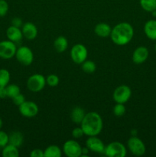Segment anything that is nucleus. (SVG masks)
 <instances>
[{
    "label": "nucleus",
    "instance_id": "39448f33",
    "mask_svg": "<svg viewBox=\"0 0 156 157\" xmlns=\"http://www.w3.org/2000/svg\"><path fill=\"white\" fill-rule=\"evenodd\" d=\"M15 57L17 61L24 66L31 65L34 61L33 52L28 46H21L18 48Z\"/></svg>",
    "mask_w": 156,
    "mask_h": 157
},
{
    "label": "nucleus",
    "instance_id": "2f4dec72",
    "mask_svg": "<svg viewBox=\"0 0 156 157\" xmlns=\"http://www.w3.org/2000/svg\"><path fill=\"white\" fill-rule=\"evenodd\" d=\"M84 135V130L81 128V127H76L72 130V136L74 139H80V138L83 137Z\"/></svg>",
    "mask_w": 156,
    "mask_h": 157
},
{
    "label": "nucleus",
    "instance_id": "2eb2a0df",
    "mask_svg": "<svg viewBox=\"0 0 156 157\" xmlns=\"http://www.w3.org/2000/svg\"><path fill=\"white\" fill-rule=\"evenodd\" d=\"M6 36L8 39L13 41L15 44L21 41L23 36L22 31L21 28L15 27V26L11 25L6 30Z\"/></svg>",
    "mask_w": 156,
    "mask_h": 157
},
{
    "label": "nucleus",
    "instance_id": "72a5a7b5",
    "mask_svg": "<svg viewBox=\"0 0 156 157\" xmlns=\"http://www.w3.org/2000/svg\"><path fill=\"white\" fill-rule=\"evenodd\" d=\"M12 25L15 26V27H18V28H21V27H22L23 25L22 20H21L20 18L15 17V18H14L12 20Z\"/></svg>",
    "mask_w": 156,
    "mask_h": 157
},
{
    "label": "nucleus",
    "instance_id": "4be33fe9",
    "mask_svg": "<svg viewBox=\"0 0 156 157\" xmlns=\"http://www.w3.org/2000/svg\"><path fill=\"white\" fill-rule=\"evenodd\" d=\"M63 150L57 145H50L44 150V157H61Z\"/></svg>",
    "mask_w": 156,
    "mask_h": 157
},
{
    "label": "nucleus",
    "instance_id": "c9c22d12",
    "mask_svg": "<svg viewBox=\"0 0 156 157\" xmlns=\"http://www.w3.org/2000/svg\"><path fill=\"white\" fill-rule=\"evenodd\" d=\"M89 153H90V150L86 147H82V155L80 157H88Z\"/></svg>",
    "mask_w": 156,
    "mask_h": 157
},
{
    "label": "nucleus",
    "instance_id": "f8f14e48",
    "mask_svg": "<svg viewBox=\"0 0 156 157\" xmlns=\"http://www.w3.org/2000/svg\"><path fill=\"white\" fill-rule=\"evenodd\" d=\"M86 147L90 150V151L93 153L102 154L104 153L105 150V144L97 136H89L86 141Z\"/></svg>",
    "mask_w": 156,
    "mask_h": 157
},
{
    "label": "nucleus",
    "instance_id": "423d86ee",
    "mask_svg": "<svg viewBox=\"0 0 156 157\" xmlns=\"http://www.w3.org/2000/svg\"><path fill=\"white\" fill-rule=\"evenodd\" d=\"M127 147L132 154L137 156H143L146 151V147L143 141L137 136H132L127 142Z\"/></svg>",
    "mask_w": 156,
    "mask_h": 157
},
{
    "label": "nucleus",
    "instance_id": "6ab92c4d",
    "mask_svg": "<svg viewBox=\"0 0 156 157\" xmlns=\"http://www.w3.org/2000/svg\"><path fill=\"white\" fill-rule=\"evenodd\" d=\"M9 143L19 148L24 142V136L20 131H13L9 135Z\"/></svg>",
    "mask_w": 156,
    "mask_h": 157
},
{
    "label": "nucleus",
    "instance_id": "4468645a",
    "mask_svg": "<svg viewBox=\"0 0 156 157\" xmlns=\"http://www.w3.org/2000/svg\"><path fill=\"white\" fill-rule=\"evenodd\" d=\"M23 36L28 40H34L38 35V29L32 22H25L21 27Z\"/></svg>",
    "mask_w": 156,
    "mask_h": 157
},
{
    "label": "nucleus",
    "instance_id": "dca6fc26",
    "mask_svg": "<svg viewBox=\"0 0 156 157\" xmlns=\"http://www.w3.org/2000/svg\"><path fill=\"white\" fill-rule=\"evenodd\" d=\"M112 28L109 24L105 22L98 23L94 28V32L100 38H107L111 35Z\"/></svg>",
    "mask_w": 156,
    "mask_h": 157
},
{
    "label": "nucleus",
    "instance_id": "9b49d317",
    "mask_svg": "<svg viewBox=\"0 0 156 157\" xmlns=\"http://www.w3.org/2000/svg\"><path fill=\"white\" fill-rule=\"evenodd\" d=\"M18 110L21 116L27 118H32L37 116L39 112V108L37 104L33 101H25L23 104L18 106Z\"/></svg>",
    "mask_w": 156,
    "mask_h": 157
},
{
    "label": "nucleus",
    "instance_id": "6e6552de",
    "mask_svg": "<svg viewBox=\"0 0 156 157\" xmlns=\"http://www.w3.org/2000/svg\"><path fill=\"white\" fill-rule=\"evenodd\" d=\"M63 153L68 157H80L82 147L75 140H69L63 145Z\"/></svg>",
    "mask_w": 156,
    "mask_h": 157
},
{
    "label": "nucleus",
    "instance_id": "ddd939ff",
    "mask_svg": "<svg viewBox=\"0 0 156 157\" xmlns=\"http://www.w3.org/2000/svg\"><path fill=\"white\" fill-rule=\"evenodd\" d=\"M148 55H149V52L146 47L139 46L137 48H136L132 54L133 62L136 64H142L148 59Z\"/></svg>",
    "mask_w": 156,
    "mask_h": 157
},
{
    "label": "nucleus",
    "instance_id": "58836bf2",
    "mask_svg": "<svg viewBox=\"0 0 156 157\" xmlns=\"http://www.w3.org/2000/svg\"><path fill=\"white\" fill-rule=\"evenodd\" d=\"M154 49H155V52H156V43H155V46H154Z\"/></svg>",
    "mask_w": 156,
    "mask_h": 157
},
{
    "label": "nucleus",
    "instance_id": "c85d7f7f",
    "mask_svg": "<svg viewBox=\"0 0 156 157\" xmlns=\"http://www.w3.org/2000/svg\"><path fill=\"white\" fill-rule=\"evenodd\" d=\"M9 143V134L0 130V149H2Z\"/></svg>",
    "mask_w": 156,
    "mask_h": 157
},
{
    "label": "nucleus",
    "instance_id": "e433bc0d",
    "mask_svg": "<svg viewBox=\"0 0 156 157\" xmlns=\"http://www.w3.org/2000/svg\"><path fill=\"white\" fill-rule=\"evenodd\" d=\"M2 126H3V121H2V118H0V130L2 129Z\"/></svg>",
    "mask_w": 156,
    "mask_h": 157
},
{
    "label": "nucleus",
    "instance_id": "412c9836",
    "mask_svg": "<svg viewBox=\"0 0 156 157\" xmlns=\"http://www.w3.org/2000/svg\"><path fill=\"white\" fill-rule=\"evenodd\" d=\"M54 47L55 50L59 53L65 52L68 47V41L67 38L64 36H59L55 39L54 42Z\"/></svg>",
    "mask_w": 156,
    "mask_h": 157
},
{
    "label": "nucleus",
    "instance_id": "1a4fd4ad",
    "mask_svg": "<svg viewBox=\"0 0 156 157\" xmlns=\"http://www.w3.org/2000/svg\"><path fill=\"white\" fill-rule=\"evenodd\" d=\"M16 44L10 40L0 41V58L2 59H11L15 56Z\"/></svg>",
    "mask_w": 156,
    "mask_h": 157
},
{
    "label": "nucleus",
    "instance_id": "7c9ffc66",
    "mask_svg": "<svg viewBox=\"0 0 156 157\" xmlns=\"http://www.w3.org/2000/svg\"><path fill=\"white\" fill-rule=\"evenodd\" d=\"M12 100V101H13V104H15V105L18 106H18L21 105V104H23V103L26 101L25 98H24V96L21 93L18 94V95H16L15 97H14Z\"/></svg>",
    "mask_w": 156,
    "mask_h": 157
},
{
    "label": "nucleus",
    "instance_id": "a878e982",
    "mask_svg": "<svg viewBox=\"0 0 156 157\" xmlns=\"http://www.w3.org/2000/svg\"><path fill=\"white\" fill-rule=\"evenodd\" d=\"M6 91H7V98H11V99H12L14 97L21 93L20 87L15 84H8L6 86Z\"/></svg>",
    "mask_w": 156,
    "mask_h": 157
},
{
    "label": "nucleus",
    "instance_id": "473e14b6",
    "mask_svg": "<svg viewBox=\"0 0 156 157\" xmlns=\"http://www.w3.org/2000/svg\"><path fill=\"white\" fill-rule=\"evenodd\" d=\"M31 157H44V150L41 149H34L30 153Z\"/></svg>",
    "mask_w": 156,
    "mask_h": 157
},
{
    "label": "nucleus",
    "instance_id": "9d476101",
    "mask_svg": "<svg viewBox=\"0 0 156 157\" xmlns=\"http://www.w3.org/2000/svg\"><path fill=\"white\" fill-rule=\"evenodd\" d=\"M132 96V90L128 86L122 84L115 89L113 98L116 103L124 104L128 102Z\"/></svg>",
    "mask_w": 156,
    "mask_h": 157
},
{
    "label": "nucleus",
    "instance_id": "f3484780",
    "mask_svg": "<svg viewBox=\"0 0 156 157\" xmlns=\"http://www.w3.org/2000/svg\"><path fill=\"white\" fill-rule=\"evenodd\" d=\"M144 32L147 38L156 41V20L151 19L146 21L144 25Z\"/></svg>",
    "mask_w": 156,
    "mask_h": 157
},
{
    "label": "nucleus",
    "instance_id": "aec40b11",
    "mask_svg": "<svg viewBox=\"0 0 156 157\" xmlns=\"http://www.w3.org/2000/svg\"><path fill=\"white\" fill-rule=\"evenodd\" d=\"M2 156L3 157H18L19 156L18 147L10 144H7L6 147L2 148Z\"/></svg>",
    "mask_w": 156,
    "mask_h": 157
},
{
    "label": "nucleus",
    "instance_id": "c756f323",
    "mask_svg": "<svg viewBox=\"0 0 156 157\" xmlns=\"http://www.w3.org/2000/svg\"><path fill=\"white\" fill-rule=\"evenodd\" d=\"M9 3L6 0H0V17L2 18L7 15L9 12Z\"/></svg>",
    "mask_w": 156,
    "mask_h": 157
},
{
    "label": "nucleus",
    "instance_id": "f257e3e1",
    "mask_svg": "<svg viewBox=\"0 0 156 157\" xmlns=\"http://www.w3.org/2000/svg\"><path fill=\"white\" fill-rule=\"evenodd\" d=\"M134 36V29L128 22H120L112 28L110 38L116 45L122 46L128 44Z\"/></svg>",
    "mask_w": 156,
    "mask_h": 157
},
{
    "label": "nucleus",
    "instance_id": "5701e85b",
    "mask_svg": "<svg viewBox=\"0 0 156 157\" xmlns=\"http://www.w3.org/2000/svg\"><path fill=\"white\" fill-rule=\"evenodd\" d=\"M139 3L145 12H151L156 10V0H139Z\"/></svg>",
    "mask_w": 156,
    "mask_h": 157
},
{
    "label": "nucleus",
    "instance_id": "a211bd4d",
    "mask_svg": "<svg viewBox=\"0 0 156 157\" xmlns=\"http://www.w3.org/2000/svg\"><path fill=\"white\" fill-rule=\"evenodd\" d=\"M86 113L80 107H75L70 113V119L74 124H80L85 117Z\"/></svg>",
    "mask_w": 156,
    "mask_h": 157
},
{
    "label": "nucleus",
    "instance_id": "f704fd0d",
    "mask_svg": "<svg viewBox=\"0 0 156 157\" xmlns=\"http://www.w3.org/2000/svg\"><path fill=\"white\" fill-rule=\"evenodd\" d=\"M6 98H7L6 87H0V99H5Z\"/></svg>",
    "mask_w": 156,
    "mask_h": 157
},
{
    "label": "nucleus",
    "instance_id": "f03ea898",
    "mask_svg": "<svg viewBox=\"0 0 156 157\" xmlns=\"http://www.w3.org/2000/svg\"><path fill=\"white\" fill-rule=\"evenodd\" d=\"M84 135L87 136H98L103 127V121L98 113L94 111L86 113L80 124Z\"/></svg>",
    "mask_w": 156,
    "mask_h": 157
},
{
    "label": "nucleus",
    "instance_id": "7ed1b4c3",
    "mask_svg": "<svg viewBox=\"0 0 156 157\" xmlns=\"http://www.w3.org/2000/svg\"><path fill=\"white\" fill-rule=\"evenodd\" d=\"M126 153L125 146L122 143L114 141L106 146L103 154L109 157H125Z\"/></svg>",
    "mask_w": 156,
    "mask_h": 157
},
{
    "label": "nucleus",
    "instance_id": "20e7f679",
    "mask_svg": "<svg viewBox=\"0 0 156 157\" xmlns=\"http://www.w3.org/2000/svg\"><path fill=\"white\" fill-rule=\"evenodd\" d=\"M46 83V78L41 74H35L28 78L27 81V87L30 91L38 93L44 88Z\"/></svg>",
    "mask_w": 156,
    "mask_h": 157
},
{
    "label": "nucleus",
    "instance_id": "cd10ccee",
    "mask_svg": "<svg viewBox=\"0 0 156 157\" xmlns=\"http://www.w3.org/2000/svg\"><path fill=\"white\" fill-rule=\"evenodd\" d=\"M60 82V79H59V77L56 75H48V76L46 78V83L48 86L50 87H56V86L58 85Z\"/></svg>",
    "mask_w": 156,
    "mask_h": 157
},
{
    "label": "nucleus",
    "instance_id": "0eeeda50",
    "mask_svg": "<svg viewBox=\"0 0 156 157\" xmlns=\"http://www.w3.org/2000/svg\"><path fill=\"white\" fill-rule=\"evenodd\" d=\"M88 56V51L83 44H76L70 50V58L72 61L77 64H81L87 60Z\"/></svg>",
    "mask_w": 156,
    "mask_h": 157
},
{
    "label": "nucleus",
    "instance_id": "bb28decb",
    "mask_svg": "<svg viewBox=\"0 0 156 157\" xmlns=\"http://www.w3.org/2000/svg\"><path fill=\"white\" fill-rule=\"evenodd\" d=\"M113 113L116 117H122L126 112V108H125L124 104H120V103H116V105L113 107Z\"/></svg>",
    "mask_w": 156,
    "mask_h": 157
},
{
    "label": "nucleus",
    "instance_id": "4c0bfd02",
    "mask_svg": "<svg viewBox=\"0 0 156 157\" xmlns=\"http://www.w3.org/2000/svg\"><path fill=\"white\" fill-rule=\"evenodd\" d=\"M151 14H152V15H153V16L156 17V10L153 11V12H151Z\"/></svg>",
    "mask_w": 156,
    "mask_h": 157
},
{
    "label": "nucleus",
    "instance_id": "393cba45",
    "mask_svg": "<svg viewBox=\"0 0 156 157\" xmlns=\"http://www.w3.org/2000/svg\"><path fill=\"white\" fill-rule=\"evenodd\" d=\"M81 68L83 71L87 74H93L94 73L96 69V64L94 61H90V60H86L85 61L81 64Z\"/></svg>",
    "mask_w": 156,
    "mask_h": 157
},
{
    "label": "nucleus",
    "instance_id": "b1692460",
    "mask_svg": "<svg viewBox=\"0 0 156 157\" xmlns=\"http://www.w3.org/2000/svg\"><path fill=\"white\" fill-rule=\"evenodd\" d=\"M11 79L10 72L5 68L0 69V87H6Z\"/></svg>",
    "mask_w": 156,
    "mask_h": 157
}]
</instances>
